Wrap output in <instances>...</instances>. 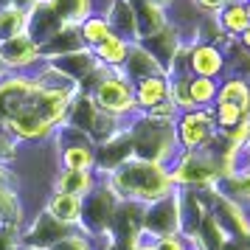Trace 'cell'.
<instances>
[{"label": "cell", "mask_w": 250, "mask_h": 250, "mask_svg": "<svg viewBox=\"0 0 250 250\" xmlns=\"http://www.w3.org/2000/svg\"><path fill=\"white\" fill-rule=\"evenodd\" d=\"M104 183L115 191L121 203H138V205H152L174 194V183H171L169 166L155 163V160L132 158L124 160L121 166H115Z\"/></svg>", "instance_id": "1"}, {"label": "cell", "mask_w": 250, "mask_h": 250, "mask_svg": "<svg viewBox=\"0 0 250 250\" xmlns=\"http://www.w3.org/2000/svg\"><path fill=\"white\" fill-rule=\"evenodd\" d=\"M90 87L93 90L87 93L96 99L102 113L113 115L118 121H132L135 115H141V107H138V99H135V84L126 79L124 68L113 70L102 65L93 73Z\"/></svg>", "instance_id": "2"}, {"label": "cell", "mask_w": 250, "mask_h": 250, "mask_svg": "<svg viewBox=\"0 0 250 250\" xmlns=\"http://www.w3.org/2000/svg\"><path fill=\"white\" fill-rule=\"evenodd\" d=\"M174 138H177V146L183 152L211 149L219 141V129H216V121H214V107L180 113L177 121H174Z\"/></svg>", "instance_id": "3"}, {"label": "cell", "mask_w": 250, "mask_h": 250, "mask_svg": "<svg viewBox=\"0 0 250 250\" xmlns=\"http://www.w3.org/2000/svg\"><path fill=\"white\" fill-rule=\"evenodd\" d=\"M0 59L9 73H31L37 62H42V45L31 34L12 37L6 42H0Z\"/></svg>", "instance_id": "4"}, {"label": "cell", "mask_w": 250, "mask_h": 250, "mask_svg": "<svg viewBox=\"0 0 250 250\" xmlns=\"http://www.w3.org/2000/svg\"><path fill=\"white\" fill-rule=\"evenodd\" d=\"M228 68V59L222 54V48L214 42H191L188 48V73L191 76H205V79H216L222 76V70Z\"/></svg>", "instance_id": "5"}, {"label": "cell", "mask_w": 250, "mask_h": 250, "mask_svg": "<svg viewBox=\"0 0 250 250\" xmlns=\"http://www.w3.org/2000/svg\"><path fill=\"white\" fill-rule=\"evenodd\" d=\"M51 219H57L59 225L76 230L82 228V211H84V200L82 197H70V194H62V191H54L48 197V203L42 205Z\"/></svg>", "instance_id": "6"}, {"label": "cell", "mask_w": 250, "mask_h": 250, "mask_svg": "<svg viewBox=\"0 0 250 250\" xmlns=\"http://www.w3.org/2000/svg\"><path fill=\"white\" fill-rule=\"evenodd\" d=\"M54 191L70 194V197H90L96 188H99V180L93 177L90 171H68V169H59L54 174Z\"/></svg>", "instance_id": "7"}, {"label": "cell", "mask_w": 250, "mask_h": 250, "mask_svg": "<svg viewBox=\"0 0 250 250\" xmlns=\"http://www.w3.org/2000/svg\"><path fill=\"white\" fill-rule=\"evenodd\" d=\"M135 99L141 113H149L158 104L169 102V76H146L135 82Z\"/></svg>", "instance_id": "8"}, {"label": "cell", "mask_w": 250, "mask_h": 250, "mask_svg": "<svg viewBox=\"0 0 250 250\" xmlns=\"http://www.w3.org/2000/svg\"><path fill=\"white\" fill-rule=\"evenodd\" d=\"M62 25H82L96 9V0H42Z\"/></svg>", "instance_id": "9"}, {"label": "cell", "mask_w": 250, "mask_h": 250, "mask_svg": "<svg viewBox=\"0 0 250 250\" xmlns=\"http://www.w3.org/2000/svg\"><path fill=\"white\" fill-rule=\"evenodd\" d=\"M129 51H132V42L124 40L121 34H113L107 37L99 48H93V54L99 59V65L104 68H113V70H121L126 65V59H129Z\"/></svg>", "instance_id": "10"}, {"label": "cell", "mask_w": 250, "mask_h": 250, "mask_svg": "<svg viewBox=\"0 0 250 250\" xmlns=\"http://www.w3.org/2000/svg\"><path fill=\"white\" fill-rule=\"evenodd\" d=\"M216 25L225 31L228 37H239V34H245L250 28V17H248V3L245 0H233L230 6H225L222 12L214 17Z\"/></svg>", "instance_id": "11"}, {"label": "cell", "mask_w": 250, "mask_h": 250, "mask_svg": "<svg viewBox=\"0 0 250 250\" xmlns=\"http://www.w3.org/2000/svg\"><path fill=\"white\" fill-rule=\"evenodd\" d=\"M216 102H225V104H236L239 110L245 115H250V84L245 76H228L222 84H219V96H216Z\"/></svg>", "instance_id": "12"}, {"label": "cell", "mask_w": 250, "mask_h": 250, "mask_svg": "<svg viewBox=\"0 0 250 250\" xmlns=\"http://www.w3.org/2000/svg\"><path fill=\"white\" fill-rule=\"evenodd\" d=\"M79 34H82L84 48H90V51H93V48L102 45L107 37H113L115 31H113V23H110V17H107V14H102V12L96 14V12H93L90 17L79 25Z\"/></svg>", "instance_id": "13"}, {"label": "cell", "mask_w": 250, "mask_h": 250, "mask_svg": "<svg viewBox=\"0 0 250 250\" xmlns=\"http://www.w3.org/2000/svg\"><path fill=\"white\" fill-rule=\"evenodd\" d=\"M28 23H31V12L17 9V6H3L0 9V42L28 34Z\"/></svg>", "instance_id": "14"}, {"label": "cell", "mask_w": 250, "mask_h": 250, "mask_svg": "<svg viewBox=\"0 0 250 250\" xmlns=\"http://www.w3.org/2000/svg\"><path fill=\"white\" fill-rule=\"evenodd\" d=\"M188 93H191L194 110H208L216 104L219 96V82L205 79V76H188Z\"/></svg>", "instance_id": "15"}, {"label": "cell", "mask_w": 250, "mask_h": 250, "mask_svg": "<svg viewBox=\"0 0 250 250\" xmlns=\"http://www.w3.org/2000/svg\"><path fill=\"white\" fill-rule=\"evenodd\" d=\"M248 115L239 110L236 104H225V102H216L214 104V121H216V129H219V135H225L230 132L236 124H242Z\"/></svg>", "instance_id": "16"}, {"label": "cell", "mask_w": 250, "mask_h": 250, "mask_svg": "<svg viewBox=\"0 0 250 250\" xmlns=\"http://www.w3.org/2000/svg\"><path fill=\"white\" fill-rule=\"evenodd\" d=\"M45 250H93V236L76 228V230H68L62 239H57L54 245H48Z\"/></svg>", "instance_id": "17"}, {"label": "cell", "mask_w": 250, "mask_h": 250, "mask_svg": "<svg viewBox=\"0 0 250 250\" xmlns=\"http://www.w3.org/2000/svg\"><path fill=\"white\" fill-rule=\"evenodd\" d=\"M194 3V9H197V12H205V14H219L222 12V9H225V6H230V3H233V0H191Z\"/></svg>", "instance_id": "18"}, {"label": "cell", "mask_w": 250, "mask_h": 250, "mask_svg": "<svg viewBox=\"0 0 250 250\" xmlns=\"http://www.w3.org/2000/svg\"><path fill=\"white\" fill-rule=\"evenodd\" d=\"M239 48H242L245 54H250V28L245 31V34H239Z\"/></svg>", "instance_id": "19"}, {"label": "cell", "mask_w": 250, "mask_h": 250, "mask_svg": "<svg viewBox=\"0 0 250 250\" xmlns=\"http://www.w3.org/2000/svg\"><path fill=\"white\" fill-rule=\"evenodd\" d=\"M144 3H152V6H160V9H171L174 0H144Z\"/></svg>", "instance_id": "20"}, {"label": "cell", "mask_w": 250, "mask_h": 250, "mask_svg": "<svg viewBox=\"0 0 250 250\" xmlns=\"http://www.w3.org/2000/svg\"><path fill=\"white\" fill-rule=\"evenodd\" d=\"M6 73H9V70H6V65H3V59H0V79H3Z\"/></svg>", "instance_id": "21"}, {"label": "cell", "mask_w": 250, "mask_h": 250, "mask_svg": "<svg viewBox=\"0 0 250 250\" xmlns=\"http://www.w3.org/2000/svg\"><path fill=\"white\" fill-rule=\"evenodd\" d=\"M245 3H248V17H250V0H245Z\"/></svg>", "instance_id": "22"}]
</instances>
